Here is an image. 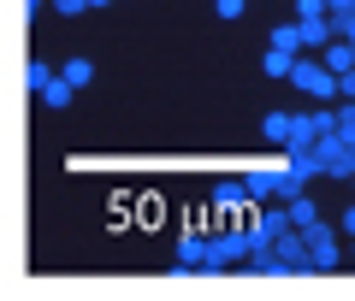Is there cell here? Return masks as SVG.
<instances>
[{"instance_id": "6da1fadb", "label": "cell", "mask_w": 355, "mask_h": 301, "mask_svg": "<svg viewBox=\"0 0 355 301\" xmlns=\"http://www.w3.org/2000/svg\"><path fill=\"white\" fill-rule=\"evenodd\" d=\"M249 254H254L249 225L214 230V237H207V260H202V272H231V266H237V260H249Z\"/></svg>"}, {"instance_id": "7a4b0ae2", "label": "cell", "mask_w": 355, "mask_h": 301, "mask_svg": "<svg viewBox=\"0 0 355 301\" xmlns=\"http://www.w3.org/2000/svg\"><path fill=\"white\" fill-rule=\"evenodd\" d=\"M291 89H302L308 100H331V95H343V89H338V71H331L326 60H314V53H302V60L291 65Z\"/></svg>"}, {"instance_id": "3957f363", "label": "cell", "mask_w": 355, "mask_h": 301, "mask_svg": "<svg viewBox=\"0 0 355 301\" xmlns=\"http://www.w3.org/2000/svg\"><path fill=\"white\" fill-rule=\"evenodd\" d=\"M314 160H320V172H326V177H343V183L355 177V160H349V136H343V130H326V136L314 142Z\"/></svg>"}, {"instance_id": "277c9868", "label": "cell", "mask_w": 355, "mask_h": 301, "mask_svg": "<svg viewBox=\"0 0 355 301\" xmlns=\"http://www.w3.org/2000/svg\"><path fill=\"white\" fill-rule=\"evenodd\" d=\"M272 254H279V266H284V277H302V272H320V266H314V248H308V237H302V230H284V237L279 242H272Z\"/></svg>"}, {"instance_id": "5b68a950", "label": "cell", "mask_w": 355, "mask_h": 301, "mask_svg": "<svg viewBox=\"0 0 355 301\" xmlns=\"http://www.w3.org/2000/svg\"><path fill=\"white\" fill-rule=\"evenodd\" d=\"M291 225H296V219H291V207L279 201V207H261V213L249 219V237H254V248H272V242H279Z\"/></svg>"}, {"instance_id": "8992f818", "label": "cell", "mask_w": 355, "mask_h": 301, "mask_svg": "<svg viewBox=\"0 0 355 301\" xmlns=\"http://www.w3.org/2000/svg\"><path fill=\"white\" fill-rule=\"evenodd\" d=\"M302 237H308V248H314V266H320V272H338V260H343V254H338V237H331V225H326V219L302 225Z\"/></svg>"}, {"instance_id": "52a82bcc", "label": "cell", "mask_w": 355, "mask_h": 301, "mask_svg": "<svg viewBox=\"0 0 355 301\" xmlns=\"http://www.w3.org/2000/svg\"><path fill=\"white\" fill-rule=\"evenodd\" d=\"M202 260H207V237L202 230H184V242H178V277L202 272Z\"/></svg>"}, {"instance_id": "ba28073f", "label": "cell", "mask_w": 355, "mask_h": 301, "mask_svg": "<svg viewBox=\"0 0 355 301\" xmlns=\"http://www.w3.org/2000/svg\"><path fill=\"white\" fill-rule=\"evenodd\" d=\"M291 136H296V113H266V118H261V142L291 148Z\"/></svg>"}, {"instance_id": "9c48e42d", "label": "cell", "mask_w": 355, "mask_h": 301, "mask_svg": "<svg viewBox=\"0 0 355 301\" xmlns=\"http://www.w3.org/2000/svg\"><path fill=\"white\" fill-rule=\"evenodd\" d=\"M243 201H249V183H243V177H219L214 183V207L219 213H237Z\"/></svg>"}, {"instance_id": "30bf717a", "label": "cell", "mask_w": 355, "mask_h": 301, "mask_svg": "<svg viewBox=\"0 0 355 301\" xmlns=\"http://www.w3.org/2000/svg\"><path fill=\"white\" fill-rule=\"evenodd\" d=\"M266 48H284V53H308L302 18H296V24H272V30H266Z\"/></svg>"}, {"instance_id": "8fae6325", "label": "cell", "mask_w": 355, "mask_h": 301, "mask_svg": "<svg viewBox=\"0 0 355 301\" xmlns=\"http://www.w3.org/2000/svg\"><path fill=\"white\" fill-rule=\"evenodd\" d=\"M243 183H249V201H254V207H266V201H279V172H249Z\"/></svg>"}, {"instance_id": "7c38bea8", "label": "cell", "mask_w": 355, "mask_h": 301, "mask_svg": "<svg viewBox=\"0 0 355 301\" xmlns=\"http://www.w3.org/2000/svg\"><path fill=\"white\" fill-rule=\"evenodd\" d=\"M302 60V53H284V48H266V60H261V71L266 77H279V83H291V65Z\"/></svg>"}, {"instance_id": "4fadbf2b", "label": "cell", "mask_w": 355, "mask_h": 301, "mask_svg": "<svg viewBox=\"0 0 355 301\" xmlns=\"http://www.w3.org/2000/svg\"><path fill=\"white\" fill-rule=\"evenodd\" d=\"M320 60H326V65H331L338 77H343V71H355V42H343V36H338V42H331L326 53H320Z\"/></svg>"}, {"instance_id": "5bb4252c", "label": "cell", "mask_w": 355, "mask_h": 301, "mask_svg": "<svg viewBox=\"0 0 355 301\" xmlns=\"http://www.w3.org/2000/svg\"><path fill=\"white\" fill-rule=\"evenodd\" d=\"M71 95H77V83H65V77H53V83L42 89V107H53V113H65V107H71Z\"/></svg>"}, {"instance_id": "9a60e30c", "label": "cell", "mask_w": 355, "mask_h": 301, "mask_svg": "<svg viewBox=\"0 0 355 301\" xmlns=\"http://www.w3.org/2000/svg\"><path fill=\"white\" fill-rule=\"evenodd\" d=\"M284 207H291L296 230H302V225H314V219H320V207H314V195H308V189H302V195H296V201H284Z\"/></svg>"}, {"instance_id": "2e32d148", "label": "cell", "mask_w": 355, "mask_h": 301, "mask_svg": "<svg viewBox=\"0 0 355 301\" xmlns=\"http://www.w3.org/2000/svg\"><path fill=\"white\" fill-rule=\"evenodd\" d=\"M53 77H60V71H53L48 60H30V71H24V89H36V95H42V89H48Z\"/></svg>"}, {"instance_id": "e0dca14e", "label": "cell", "mask_w": 355, "mask_h": 301, "mask_svg": "<svg viewBox=\"0 0 355 301\" xmlns=\"http://www.w3.org/2000/svg\"><path fill=\"white\" fill-rule=\"evenodd\" d=\"M60 77L83 89V83H95V65H89V60H65V65H60Z\"/></svg>"}, {"instance_id": "ac0fdd59", "label": "cell", "mask_w": 355, "mask_h": 301, "mask_svg": "<svg viewBox=\"0 0 355 301\" xmlns=\"http://www.w3.org/2000/svg\"><path fill=\"white\" fill-rule=\"evenodd\" d=\"M296 195H302V172L284 165V172H279V201H296Z\"/></svg>"}, {"instance_id": "d6986e66", "label": "cell", "mask_w": 355, "mask_h": 301, "mask_svg": "<svg viewBox=\"0 0 355 301\" xmlns=\"http://www.w3.org/2000/svg\"><path fill=\"white\" fill-rule=\"evenodd\" d=\"M296 18H331V0H296Z\"/></svg>"}, {"instance_id": "ffe728a7", "label": "cell", "mask_w": 355, "mask_h": 301, "mask_svg": "<svg viewBox=\"0 0 355 301\" xmlns=\"http://www.w3.org/2000/svg\"><path fill=\"white\" fill-rule=\"evenodd\" d=\"M243 6H249V0H214V12L225 18V24H231V18H243Z\"/></svg>"}, {"instance_id": "44dd1931", "label": "cell", "mask_w": 355, "mask_h": 301, "mask_svg": "<svg viewBox=\"0 0 355 301\" xmlns=\"http://www.w3.org/2000/svg\"><path fill=\"white\" fill-rule=\"evenodd\" d=\"M53 12H65V18H77V12H89V0H53Z\"/></svg>"}, {"instance_id": "7402d4cb", "label": "cell", "mask_w": 355, "mask_h": 301, "mask_svg": "<svg viewBox=\"0 0 355 301\" xmlns=\"http://www.w3.org/2000/svg\"><path fill=\"white\" fill-rule=\"evenodd\" d=\"M338 89H343V100H355V71H343V77H338Z\"/></svg>"}, {"instance_id": "603a6c76", "label": "cell", "mask_w": 355, "mask_h": 301, "mask_svg": "<svg viewBox=\"0 0 355 301\" xmlns=\"http://www.w3.org/2000/svg\"><path fill=\"white\" fill-rule=\"evenodd\" d=\"M355 12V0H331V18H349Z\"/></svg>"}, {"instance_id": "cb8c5ba5", "label": "cell", "mask_w": 355, "mask_h": 301, "mask_svg": "<svg viewBox=\"0 0 355 301\" xmlns=\"http://www.w3.org/2000/svg\"><path fill=\"white\" fill-rule=\"evenodd\" d=\"M343 136H349V160H355V130H343Z\"/></svg>"}, {"instance_id": "d4e9b609", "label": "cell", "mask_w": 355, "mask_h": 301, "mask_svg": "<svg viewBox=\"0 0 355 301\" xmlns=\"http://www.w3.org/2000/svg\"><path fill=\"white\" fill-rule=\"evenodd\" d=\"M89 6H113V0H89Z\"/></svg>"}, {"instance_id": "484cf974", "label": "cell", "mask_w": 355, "mask_h": 301, "mask_svg": "<svg viewBox=\"0 0 355 301\" xmlns=\"http://www.w3.org/2000/svg\"><path fill=\"white\" fill-rule=\"evenodd\" d=\"M349 254H355V237H349Z\"/></svg>"}]
</instances>
